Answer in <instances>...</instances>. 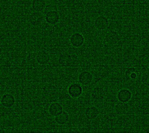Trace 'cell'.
<instances>
[{"mask_svg":"<svg viewBox=\"0 0 149 133\" xmlns=\"http://www.w3.org/2000/svg\"><path fill=\"white\" fill-rule=\"evenodd\" d=\"M58 65L61 67H77L79 65V60L76 54L68 53H61L57 60Z\"/></svg>","mask_w":149,"mask_h":133,"instance_id":"cell-1","label":"cell"},{"mask_svg":"<svg viewBox=\"0 0 149 133\" xmlns=\"http://www.w3.org/2000/svg\"><path fill=\"white\" fill-rule=\"evenodd\" d=\"M107 96L105 88L101 86H96L92 89L90 94L91 100L95 103L103 102Z\"/></svg>","mask_w":149,"mask_h":133,"instance_id":"cell-2","label":"cell"},{"mask_svg":"<svg viewBox=\"0 0 149 133\" xmlns=\"http://www.w3.org/2000/svg\"><path fill=\"white\" fill-rule=\"evenodd\" d=\"M67 92L69 97L72 99H79L83 95L84 89L83 85L79 82L71 83L67 87Z\"/></svg>","mask_w":149,"mask_h":133,"instance_id":"cell-3","label":"cell"},{"mask_svg":"<svg viewBox=\"0 0 149 133\" xmlns=\"http://www.w3.org/2000/svg\"><path fill=\"white\" fill-rule=\"evenodd\" d=\"M70 44L74 48H80L85 43L86 39L84 36L80 32L73 33L69 38Z\"/></svg>","mask_w":149,"mask_h":133,"instance_id":"cell-4","label":"cell"},{"mask_svg":"<svg viewBox=\"0 0 149 133\" xmlns=\"http://www.w3.org/2000/svg\"><path fill=\"white\" fill-rule=\"evenodd\" d=\"M78 82L83 86H88L94 81V76L91 72L87 70L80 72L77 77Z\"/></svg>","mask_w":149,"mask_h":133,"instance_id":"cell-5","label":"cell"},{"mask_svg":"<svg viewBox=\"0 0 149 133\" xmlns=\"http://www.w3.org/2000/svg\"><path fill=\"white\" fill-rule=\"evenodd\" d=\"M109 25V20L105 15L98 16L94 21V26L96 29L100 31L105 30Z\"/></svg>","mask_w":149,"mask_h":133,"instance_id":"cell-6","label":"cell"},{"mask_svg":"<svg viewBox=\"0 0 149 133\" xmlns=\"http://www.w3.org/2000/svg\"><path fill=\"white\" fill-rule=\"evenodd\" d=\"M109 69L108 68L107 65L99 66L95 69V71H94V74H93L94 76L93 82H96L100 80L106 78L109 74Z\"/></svg>","mask_w":149,"mask_h":133,"instance_id":"cell-7","label":"cell"},{"mask_svg":"<svg viewBox=\"0 0 149 133\" xmlns=\"http://www.w3.org/2000/svg\"><path fill=\"white\" fill-rule=\"evenodd\" d=\"M35 60L40 65H47L51 60V55L45 50H40L35 55Z\"/></svg>","mask_w":149,"mask_h":133,"instance_id":"cell-8","label":"cell"},{"mask_svg":"<svg viewBox=\"0 0 149 133\" xmlns=\"http://www.w3.org/2000/svg\"><path fill=\"white\" fill-rule=\"evenodd\" d=\"M28 21L31 25L36 27L39 26L45 21V15L43 12L33 11L29 15Z\"/></svg>","mask_w":149,"mask_h":133,"instance_id":"cell-9","label":"cell"},{"mask_svg":"<svg viewBox=\"0 0 149 133\" xmlns=\"http://www.w3.org/2000/svg\"><path fill=\"white\" fill-rule=\"evenodd\" d=\"M16 102V99L13 94L10 93L4 94L0 99V103L1 106L7 109H10L13 107Z\"/></svg>","mask_w":149,"mask_h":133,"instance_id":"cell-10","label":"cell"},{"mask_svg":"<svg viewBox=\"0 0 149 133\" xmlns=\"http://www.w3.org/2000/svg\"><path fill=\"white\" fill-rule=\"evenodd\" d=\"M100 114V109L94 105L87 107L84 112V114L86 118L90 121H93L96 119L99 116Z\"/></svg>","mask_w":149,"mask_h":133,"instance_id":"cell-11","label":"cell"},{"mask_svg":"<svg viewBox=\"0 0 149 133\" xmlns=\"http://www.w3.org/2000/svg\"><path fill=\"white\" fill-rule=\"evenodd\" d=\"M105 42L110 46H115L119 42L120 37L119 34L115 30H110L108 32L104 37Z\"/></svg>","mask_w":149,"mask_h":133,"instance_id":"cell-12","label":"cell"},{"mask_svg":"<svg viewBox=\"0 0 149 133\" xmlns=\"http://www.w3.org/2000/svg\"><path fill=\"white\" fill-rule=\"evenodd\" d=\"M116 98L119 102L128 103L133 98V94L127 88H122L116 94Z\"/></svg>","mask_w":149,"mask_h":133,"instance_id":"cell-13","label":"cell"},{"mask_svg":"<svg viewBox=\"0 0 149 133\" xmlns=\"http://www.w3.org/2000/svg\"><path fill=\"white\" fill-rule=\"evenodd\" d=\"M45 22L50 25H56L60 21V15L58 11L49 12L45 15Z\"/></svg>","mask_w":149,"mask_h":133,"instance_id":"cell-14","label":"cell"},{"mask_svg":"<svg viewBox=\"0 0 149 133\" xmlns=\"http://www.w3.org/2000/svg\"><path fill=\"white\" fill-rule=\"evenodd\" d=\"M129 110V105L127 103L119 102L114 106V111L118 116H125Z\"/></svg>","mask_w":149,"mask_h":133,"instance_id":"cell-15","label":"cell"},{"mask_svg":"<svg viewBox=\"0 0 149 133\" xmlns=\"http://www.w3.org/2000/svg\"><path fill=\"white\" fill-rule=\"evenodd\" d=\"M63 110V105L58 102H52L48 107V113L52 117H55Z\"/></svg>","mask_w":149,"mask_h":133,"instance_id":"cell-16","label":"cell"},{"mask_svg":"<svg viewBox=\"0 0 149 133\" xmlns=\"http://www.w3.org/2000/svg\"><path fill=\"white\" fill-rule=\"evenodd\" d=\"M69 120L70 115L67 112L64 110L60 114L54 117L55 123L59 125H64L67 124Z\"/></svg>","mask_w":149,"mask_h":133,"instance_id":"cell-17","label":"cell"},{"mask_svg":"<svg viewBox=\"0 0 149 133\" xmlns=\"http://www.w3.org/2000/svg\"><path fill=\"white\" fill-rule=\"evenodd\" d=\"M138 70L135 67H130L126 70L124 73L125 78L128 81H134L138 77Z\"/></svg>","mask_w":149,"mask_h":133,"instance_id":"cell-18","label":"cell"},{"mask_svg":"<svg viewBox=\"0 0 149 133\" xmlns=\"http://www.w3.org/2000/svg\"><path fill=\"white\" fill-rule=\"evenodd\" d=\"M46 4V0H32L31 7L33 11L43 12Z\"/></svg>","mask_w":149,"mask_h":133,"instance_id":"cell-19","label":"cell"},{"mask_svg":"<svg viewBox=\"0 0 149 133\" xmlns=\"http://www.w3.org/2000/svg\"><path fill=\"white\" fill-rule=\"evenodd\" d=\"M58 11V8L56 6V5L54 4H46L44 11L43 12V14H44V15L51 11Z\"/></svg>","mask_w":149,"mask_h":133,"instance_id":"cell-20","label":"cell"},{"mask_svg":"<svg viewBox=\"0 0 149 133\" xmlns=\"http://www.w3.org/2000/svg\"><path fill=\"white\" fill-rule=\"evenodd\" d=\"M140 92L142 95L149 94V84H143L140 87Z\"/></svg>","mask_w":149,"mask_h":133,"instance_id":"cell-21","label":"cell"}]
</instances>
